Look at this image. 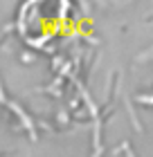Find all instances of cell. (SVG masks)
<instances>
[{"instance_id":"6da1fadb","label":"cell","mask_w":153,"mask_h":157,"mask_svg":"<svg viewBox=\"0 0 153 157\" xmlns=\"http://www.w3.org/2000/svg\"><path fill=\"white\" fill-rule=\"evenodd\" d=\"M77 20L74 0H23L18 9V34L27 45L45 47L63 38Z\"/></svg>"}]
</instances>
